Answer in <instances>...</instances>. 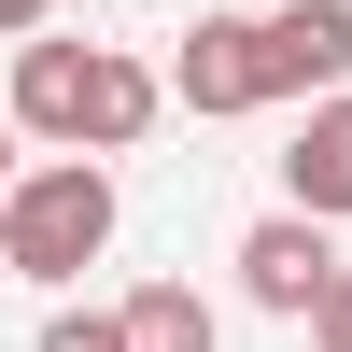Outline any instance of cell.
<instances>
[{
  "label": "cell",
  "mask_w": 352,
  "mask_h": 352,
  "mask_svg": "<svg viewBox=\"0 0 352 352\" xmlns=\"http://www.w3.org/2000/svg\"><path fill=\"white\" fill-rule=\"evenodd\" d=\"M14 127H28V141H71V155H127V141L155 127V71L28 28V56H14Z\"/></svg>",
  "instance_id": "cell-1"
},
{
  "label": "cell",
  "mask_w": 352,
  "mask_h": 352,
  "mask_svg": "<svg viewBox=\"0 0 352 352\" xmlns=\"http://www.w3.org/2000/svg\"><path fill=\"white\" fill-rule=\"evenodd\" d=\"M99 254H113V169L56 141V155L14 169V197H0V268L14 282H71V268H99Z\"/></svg>",
  "instance_id": "cell-2"
},
{
  "label": "cell",
  "mask_w": 352,
  "mask_h": 352,
  "mask_svg": "<svg viewBox=\"0 0 352 352\" xmlns=\"http://www.w3.org/2000/svg\"><path fill=\"white\" fill-rule=\"evenodd\" d=\"M169 99L184 113H268V14H197L169 56Z\"/></svg>",
  "instance_id": "cell-3"
},
{
  "label": "cell",
  "mask_w": 352,
  "mask_h": 352,
  "mask_svg": "<svg viewBox=\"0 0 352 352\" xmlns=\"http://www.w3.org/2000/svg\"><path fill=\"white\" fill-rule=\"evenodd\" d=\"M324 282H338L324 212H268V226L240 240V296H254V310H282V324H310V310H324Z\"/></svg>",
  "instance_id": "cell-4"
},
{
  "label": "cell",
  "mask_w": 352,
  "mask_h": 352,
  "mask_svg": "<svg viewBox=\"0 0 352 352\" xmlns=\"http://www.w3.org/2000/svg\"><path fill=\"white\" fill-rule=\"evenodd\" d=\"M352 85V0H282L268 14V99H338Z\"/></svg>",
  "instance_id": "cell-5"
},
{
  "label": "cell",
  "mask_w": 352,
  "mask_h": 352,
  "mask_svg": "<svg viewBox=\"0 0 352 352\" xmlns=\"http://www.w3.org/2000/svg\"><path fill=\"white\" fill-rule=\"evenodd\" d=\"M282 197H296V212H324V226L352 212V85L296 113V141H282Z\"/></svg>",
  "instance_id": "cell-6"
},
{
  "label": "cell",
  "mask_w": 352,
  "mask_h": 352,
  "mask_svg": "<svg viewBox=\"0 0 352 352\" xmlns=\"http://www.w3.org/2000/svg\"><path fill=\"white\" fill-rule=\"evenodd\" d=\"M127 352H212V296L197 282H141L127 296Z\"/></svg>",
  "instance_id": "cell-7"
},
{
  "label": "cell",
  "mask_w": 352,
  "mask_h": 352,
  "mask_svg": "<svg viewBox=\"0 0 352 352\" xmlns=\"http://www.w3.org/2000/svg\"><path fill=\"white\" fill-rule=\"evenodd\" d=\"M43 352H127V310H56Z\"/></svg>",
  "instance_id": "cell-8"
},
{
  "label": "cell",
  "mask_w": 352,
  "mask_h": 352,
  "mask_svg": "<svg viewBox=\"0 0 352 352\" xmlns=\"http://www.w3.org/2000/svg\"><path fill=\"white\" fill-rule=\"evenodd\" d=\"M310 338H324V352H352V268L324 282V310H310Z\"/></svg>",
  "instance_id": "cell-9"
},
{
  "label": "cell",
  "mask_w": 352,
  "mask_h": 352,
  "mask_svg": "<svg viewBox=\"0 0 352 352\" xmlns=\"http://www.w3.org/2000/svg\"><path fill=\"white\" fill-rule=\"evenodd\" d=\"M28 28H43V0H0V43H28Z\"/></svg>",
  "instance_id": "cell-10"
},
{
  "label": "cell",
  "mask_w": 352,
  "mask_h": 352,
  "mask_svg": "<svg viewBox=\"0 0 352 352\" xmlns=\"http://www.w3.org/2000/svg\"><path fill=\"white\" fill-rule=\"evenodd\" d=\"M14 141H28V127H14V113H0V197H14Z\"/></svg>",
  "instance_id": "cell-11"
}]
</instances>
